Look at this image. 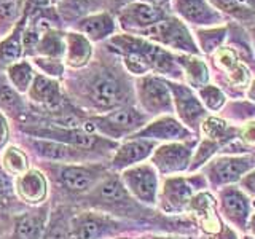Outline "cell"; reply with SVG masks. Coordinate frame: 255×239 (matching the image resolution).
I'll use <instances>...</instances> for the list:
<instances>
[{
    "label": "cell",
    "instance_id": "cell-20",
    "mask_svg": "<svg viewBox=\"0 0 255 239\" xmlns=\"http://www.w3.org/2000/svg\"><path fill=\"white\" fill-rule=\"evenodd\" d=\"M14 191L18 199L29 206H40L48 196V180L40 169H29L14 177Z\"/></svg>",
    "mask_w": 255,
    "mask_h": 239
},
{
    "label": "cell",
    "instance_id": "cell-23",
    "mask_svg": "<svg viewBox=\"0 0 255 239\" xmlns=\"http://www.w3.org/2000/svg\"><path fill=\"white\" fill-rule=\"evenodd\" d=\"M199 137H206L209 140H214L225 148L231 142L239 139V124H235L225 118L209 114L201 124Z\"/></svg>",
    "mask_w": 255,
    "mask_h": 239
},
{
    "label": "cell",
    "instance_id": "cell-39",
    "mask_svg": "<svg viewBox=\"0 0 255 239\" xmlns=\"http://www.w3.org/2000/svg\"><path fill=\"white\" fill-rule=\"evenodd\" d=\"M16 11V3L11 2V0H5V2H0V22H8V21H13Z\"/></svg>",
    "mask_w": 255,
    "mask_h": 239
},
{
    "label": "cell",
    "instance_id": "cell-5",
    "mask_svg": "<svg viewBox=\"0 0 255 239\" xmlns=\"http://www.w3.org/2000/svg\"><path fill=\"white\" fill-rule=\"evenodd\" d=\"M131 230H134V222L93 209L80 212L70 219L69 239H114Z\"/></svg>",
    "mask_w": 255,
    "mask_h": 239
},
{
    "label": "cell",
    "instance_id": "cell-7",
    "mask_svg": "<svg viewBox=\"0 0 255 239\" xmlns=\"http://www.w3.org/2000/svg\"><path fill=\"white\" fill-rule=\"evenodd\" d=\"M252 169H255V150L249 153L217 155L203 167L201 172L209 183V190L217 191L228 185H238Z\"/></svg>",
    "mask_w": 255,
    "mask_h": 239
},
{
    "label": "cell",
    "instance_id": "cell-43",
    "mask_svg": "<svg viewBox=\"0 0 255 239\" xmlns=\"http://www.w3.org/2000/svg\"><path fill=\"white\" fill-rule=\"evenodd\" d=\"M246 99L249 101V102H252V104H255V77L252 78V82H251V85L247 86V90H246Z\"/></svg>",
    "mask_w": 255,
    "mask_h": 239
},
{
    "label": "cell",
    "instance_id": "cell-49",
    "mask_svg": "<svg viewBox=\"0 0 255 239\" xmlns=\"http://www.w3.org/2000/svg\"><path fill=\"white\" fill-rule=\"evenodd\" d=\"M117 239H129V238H117Z\"/></svg>",
    "mask_w": 255,
    "mask_h": 239
},
{
    "label": "cell",
    "instance_id": "cell-16",
    "mask_svg": "<svg viewBox=\"0 0 255 239\" xmlns=\"http://www.w3.org/2000/svg\"><path fill=\"white\" fill-rule=\"evenodd\" d=\"M131 137L137 139H148L158 143L166 142H183L199 137L195 132H191L188 127L183 124L177 117L174 115H161L151 118L150 121L139 129Z\"/></svg>",
    "mask_w": 255,
    "mask_h": 239
},
{
    "label": "cell",
    "instance_id": "cell-25",
    "mask_svg": "<svg viewBox=\"0 0 255 239\" xmlns=\"http://www.w3.org/2000/svg\"><path fill=\"white\" fill-rule=\"evenodd\" d=\"M78 29L90 42H101V40H106L110 35H114L117 24L112 14L96 13L80 21Z\"/></svg>",
    "mask_w": 255,
    "mask_h": 239
},
{
    "label": "cell",
    "instance_id": "cell-37",
    "mask_svg": "<svg viewBox=\"0 0 255 239\" xmlns=\"http://www.w3.org/2000/svg\"><path fill=\"white\" fill-rule=\"evenodd\" d=\"M238 140L249 150H255V120H247V121L239 124Z\"/></svg>",
    "mask_w": 255,
    "mask_h": 239
},
{
    "label": "cell",
    "instance_id": "cell-18",
    "mask_svg": "<svg viewBox=\"0 0 255 239\" xmlns=\"http://www.w3.org/2000/svg\"><path fill=\"white\" fill-rule=\"evenodd\" d=\"M34 151L45 159H50L51 163H64V164H83L90 161H101V156L91 151H85L75 148L66 143L46 140V139H34L30 142Z\"/></svg>",
    "mask_w": 255,
    "mask_h": 239
},
{
    "label": "cell",
    "instance_id": "cell-15",
    "mask_svg": "<svg viewBox=\"0 0 255 239\" xmlns=\"http://www.w3.org/2000/svg\"><path fill=\"white\" fill-rule=\"evenodd\" d=\"M171 10L190 29L215 27L228 24V19L219 13L207 0H171Z\"/></svg>",
    "mask_w": 255,
    "mask_h": 239
},
{
    "label": "cell",
    "instance_id": "cell-1",
    "mask_svg": "<svg viewBox=\"0 0 255 239\" xmlns=\"http://www.w3.org/2000/svg\"><path fill=\"white\" fill-rule=\"evenodd\" d=\"M86 203L94 211L106 212L117 219L135 222L140 219H153L151 209L140 204L129 195L118 172H109L90 193L85 195Z\"/></svg>",
    "mask_w": 255,
    "mask_h": 239
},
{
    "label": "cell",
    "instance_id": "cell-32",
    "mask_svg": "<svg viewBox=\"0 0 255 239\" xmlns=\"http://www.w3.org/2000/svg\"><path fill=\"white\" fill-rule=\"evenodd\" d=\"M38 53L45 58L59 59L66 53V37H62L58 32H46L37 43Z\"/></svg>",
    "mask_w": 255,
    "mask_h": 239
},
{
    "label": "cell",
    "instance_id": "cell-35",
    "mask_svg": "<svg viewBox=\"0 0 255 239\" xmlns=\"http://www.w3.org/2000/svg\"><path fill=\"white\" fill-rule=\"evenodd\" d=\"M69 222L59 212L51 223H48L42 239H69Z\"/></svg>",
    "mask_w": 255,
    "mask_h": 239
},
{
    "label": "cell",
    "instance_id": "cell-9",
    "mask_svg": "<svg viewBox=\"0 0 255 239\" xmlns=\"http://www.w3.org/2000/svg\"><path fill=\"white\" fill-rule=\"evenodd\" d=\"M86 96L91 106L101 114L129 106V88L126 86L125 80L109 72H102L91 80Z\"/></svg>",
    "mask_w": 255,
    "mask_h": 239
},
{
    "label": "cell",
    "instance_id": "cell-11",
    "mask_svg": "<svg viewBox=\"0 0 255 239\" xmlns=\"http://www.w3.org/2000/svg\"><path fill=\"white\" fill-rule=\"evenodd\" d=\"M135 98L139 109L150 118L174 115V102L166 78L153 74L139 77L135 82Z\"/></svg>",
    "mask_w": 255,
    "mask_h": 239
},
{
    "label": "cell",
    "instance_id": "cell-42",
    "mask_svg": "<svg viewBox=\"0 0 255 239\" xmlns=\"http://www.w3.org/2000/svg\"><path fill=\"white\" fill-rule=\"evenodd\" d=\"M69 2L74 5L77 10H90V8H94L98 6V3L101 2V0H69Z\"/></svg>",
    "mask_w": 255,
    "mask_h": 239
},
{
    "label": "cell",
    "instance_id": "cell-12",
    "mask_svg": "<svg viewBox=\"0 0 255 239\" xmlns=\"http://www.w3.org/2000/svg\"><path fill=\"white\" fill-rule=\"evenodd\" d=\"M199 137L183 142H166L159 143L153 150L148 161L153 164L158 174L163 177L187 174L190 171L191 159H193L195 148Z\"/></svg>",
    "mask_w": 255,
    "mask_h": 239
},
{
    "label": "cell",
    "instance_id": "cell-28",
    "mask_svg": "<svg viewBox=\"0 0 255 239\" xmlns=\"http://www.w3.org/2000/svg\"><path fill=\"white\" fill-rule=\"evenodd\" d=\"M215 10L222 13L227 19H231L233 22L246 24L254 22L255 19V10L251 6L244 5L239 0H207Z\"/></svg>",
    "mask_w": 255,
    "mask_h": 239
},
{
    "label": "cell",
    "instance_id": "cell-36",
    "mask_svg": "<svg viewBox=\"0 0 255 239\" xmlns=\"http://www.w3.org/2000/svg\"><path fill=\"white\" fill-rule=\"evenodd\" d=\"M0 104L10 110H16L21 107V99L18 96V91L5 82H0Z\"/></svg>",
    "mask_w": 255,
    "mask_h": 239
},
{
    "label": "cell",
    "instance_id": "cell-31",
    "mask_svg": "<svg viewBox=\"0 0 255 239\" xmlns=\"http://www.w3.org/2000/svg\"><path fill=\"white\" fill-rule=\"evenodd\" d=\"M34 77H35L34 69L26 61L14 62L13 66L8 67V80H10L11 86L19 94L29 93V88L32 82H34Z\"/></svg>",
    "mask_w": 255,
    "mask_h": 239
},
{
    "label": "cell",
    "instance_id": "cell-19",
    "mask_svg": "<svg viewBox=\"0 0 255 239\" xmlns=\"http://www.w3.org/2000/svg\"><path fill=\"white\" fill-rule=\"evenodd\" d=\"M167 16V10L145 2H131L128 3L122 13H120V24L122 27L129 30L131 34H139V32L148 29L158 21L164 19Z\"/></svg>",
    "mask_w": 255,
    "mask_h": 239
},
{
    "label": "cell",
    "instance_id": "cell-47",
    "mask_svg": "<svg viewBox=\"0 0 255 239\" xmlns=\"http://www.w3.org/2000/svg\"><path fill=\"white\" fill-rule=\"evenodd\" d=\"M32 2L37 3V5H46L48 2H50V0H32Z\"/></svg>",
    "mask_w": 255,
    "mask_h": 239
},
{
    "label": "cell",
    "instance_id": "cell-3",
    "mask_svg": "<svg viewBox=\"0 0 255 239\" xmlns=\"http://www.w3.org/2000/svg\"><path fill=\"white\" fill-rule=\"evenodd\" d=\"M150 117L134 106H125L102 115H94L85 121V129L112 140H125L142 129L150 121Z\"/></svg>",
    "mask_w": 255,
    "mask_h": 239
},
{
    "label": "cell",
    "instance_id": "cell-27",
    "mask_svg": "<svg viewBox=\"0 0 255 239\" xmlns=\"http://www.w3.org/2000/svg\"><path fill=\"white\" fill-rule=\"evenodd\" d=\"M196 40V45L199 51L204 56H212L215 51L227 43L228 38V24L215 27H201V29H191Z\"/></svg>",
    "mask_w": 255,
    "mask_h": 239
},
{
    "label": "cell",
    "instance_id": "cell-13",
    "mask_svg": "<svg viewBox=\"0 0 255 239\" xmlns=\"http://www.w3.org/2000/svg\"><path fill=\"white\" fill-rule=\"evenodd\" d=\"M120 177L135 201L150 207V209H156L161 180H159V174L153 164L145 161L137 166L128 167L123 172H120Z\"/></svg>",
    "mask_w": 255,
    "mask_h": 239
},
{
    "label": "cell",
    "instance_id": "cell-40",
    "mask_svg": "<svg viewBox=\"0 0 255 239\" xmlns=\"http://www.w3.org/2000/svg\"><path fill=\"white\" fill-rule=\"evenodd\" d=\"M238 185L241 187L252 199H255V169H252L251 172H247Z\"/></svg>",
    "mask_w": 255,
    "mask_h": 239
},
{
    "label": "cell",
    "instance_id": "cell-30",
    "mask_svg": "<svg viewBox=\"0 0 255 239\" xmlns=\"http://www.w3.org/2000/svg\"><path fill=\"white\" fill-rule=\"evenodd\" d=\"M196 94H198L199 101H201V104L204 106V109L209 112V114H220L228 102L227 93L215 83H207L206 86L199 88Z\"/></svg>",
    "mask_w": 255,
    "mask_h": 239
},
{
    "label": "cell",
    "instance_id": "cell-22",
    "mask_svg": "<svg viewBox=\"0 0 255 239\" xmlns=\"http://www.w3.org/2000/svg\"><path fill=\"white\" fill-rule=\"evenodd\" d=\"M175 61L182 69L183 83L188 85L191 90L198 91L199 88L211 83V69L201 54H183L175 53Z\"/></svg>",
    "mask_w": 255,
    "mask_h": 239
},
{
    "label": "cell",
    "instance_id": "cell-4",
    "mask_svg": "<svg viewBox=\"0 0 255 239\" xmlns=\"http://www.w3.org/2000/svg\"><path fill=\"white\" fill-rule=\"evenodd\" d=\"M27 134L34 135L37 139H46L66 143L75 148L91 151L101 158H112L114 151L120 145V142L104 137L101 134H96L91 131H86L85 127H27Z\"/></svg>",
    "mask_w": 255,
    "mask_h": 239
},
{
    "label": "cell",
    "instance_id": "cell-34",
    "mask_svg": "<svg viewBox=\"0 0 255 239\" xmlns=\"http://www.w3.org/2000/svg\"><path fill=\"white\" fill-rule=\"evenodd\" d=\"M18 196L14 191V179L13 175L3 171V167L0 166V209L10 207Z\"/></svg>",
    "mask_w": 255,
    "mask_h": 239
},
{
    "label": "cell",
    "instance_id": "cell-10",
    "mask_svg": "<svg viewBox=\"0 0 255 239\" xmlns=\"http://www.w3.org/2000/svg\"><path fill=\"white\" fill-rule=\"evenodd\" d=\"M219 214L236 233H247L251 215L254 212V199L239 185H228L215 191Z\"/></svg>",
    "mask_w": 255,
    "mask_h": 239
},
{
    "label": "cell",
    "instance_id": "cell-44",
    "mask_svg": "<svg viewBox=\"0 0 255 239\" xmlns=\"http://www.w3.org/2000/svg\"><path fill=\"white\" fill-rule=\"evenodd\" d=\"M140 2H145V3L155 5V6H159V8H164V10H166V6H171V0H140Z\"/></svg>",
    "mask_w": 255,
    "mask_h": 239
},
{
    "label": "cell",
    "instance_id": "cell-29",
    "mask_svg": "<svg viewBox=\"0 0 255 239\" xmlns=\"http://www.w3.org/2000/svg\"><path fill=\"white\" fill-rule=\"evenodd\" d=\"M0 166L5 172L18 177L29 169V156L18 145H6L0 153Z\"/></svg>",
    "mask_w": 255,
    "mask_h": 239
},
{
    "label": "cell",
    "instance_id": "cell-26",
    "mask_svg": "<svg viewBox=\"0 0 255 239\" xmlns=\"http://www.w3.org/2000/svg\"><path fill=\"white\" fill-rule=\"evenodd\" d=\"M91 42L83 34L70 32L66 35V62L67 66L78 69L86 66L91 59Z\"/></svg>",
    "mask_w": 255,
    "mask_h": 239
},
{
    "label": "cell",
    "instance_id": "cell-33",
    "mask_svg": "<svg viewBox=\"0 0 255 239\" xmlns=\"http://www.w3.org/2000/svg\"><path fill=\"white\" fill-rule=\"evenodd\" d=\"M21 53H22V40L18 30L11 37L5 38L0 43V67L13 66L21 58Z\"/></svg>",
    "mask_w": 255,
    "mask_h": 239
},
{
    "label": "cell",
    "instance_id": "cell-24",
    "mask_svg": "<svg viewBox=\"0 0 255 239\" xmlns=\"http://www.w3.org/2000/svg\"><path fill=\"white\" fill-rule=\"evenodd\" d=\"M29 98L37 104H42L45 107L54 109V107H58L62 101L61 86L51 77L35 75L34 82H32L29 88Z\"/></svg>",
    "mask_w": 255,
    "mask_h": 239
},
{
    "label": "cell",
    "instance_id": "cell-41",
    "mask_svg": "<svg viewBox=\"0 0 255 239\" xmlns=\"http://www.w3.org/2000/svg\"><path fill=\"white\" fill-rule=\"evenodd\" d=\"M10 139V127H8V121L5 115L0 112V153L6 147V142Z\"/></svg>",
    "mask_w": 255,
    "mask_h": 239
},
{
    "label": "cell",
    "instance_id": "cell-14",
    "mask_svg": "<svg viewBox=\"0 0 255 239\" xmlns=\"http://www.w3.org/2000/svg\"><path fill=\"white\" fill-rule=\"evenodd\" d=\"M166 82L172 94L175 117H177L191 132L199 135L201 124L206 120V117L209 115V112L204 109L196 91L191 90L188 85H185L183 82H172V80H166Z\"/></svg>",
    "mask_w": 255,
    "mask_h": 239
},
{
    "label": "cell",
    "instance_id": "cell-38",
    "mask_svg": "<svg viewBox=\"0 0 255 239\" xmlns=\"http://www.w3.org/2000/svg\"><path fill=\"white\" fill-rule=\"evenodd\" d=\"M37 64L42 67L43 74L46 77H59L62 74V64L59 62V59H51V58H38L35 59Z\"/></svg>",
    "mask_w": 255,
    "mask_h": 239
},
{
    "label": "cell",
    "instance_id": "cell-2",
    "mask_svg": "<svg viewBox=\"0 0 255 239\" xmlns=\"http://www.w3.org/2000/svg\"><path fill=\"white\" fill-rule=\"evenodd\" d=\"M206 190H209V183L201 171L163 177L156 209L167 217L187 215L193 198Z\"/></svg>",
    "mask_w": 255,
    "mask_h": 239
},
{
    "label": "cell",
    "instance_id": "cell-46",
    "mask_svg": "<svg viewBox=\"0 0 255 239\" xmlns=\"http://www.w3.org/2000/svg\"><path fill=\"white\" fill-rule=\"evenodd\" d=\"M251 42H252V48H254V53H255V19H254V26L251 27Z\"/></svg>",
    "mask_w": 255,
    "mask_h": 239
},
{
    "label": "cell",
    "instance_id": "cell-17",
    "mask_svg": "<svg viewBox=\"0 0 255 239\" xmlns=\"http://www.w3.org/2000/svg\"><path fill=\"white\" fill-rule=\"evenodd\" d=\"M158 145V142L148 139L128 137L123 142H120V145L114 151L109 163V169L112 172H123L128 167L145 163Z\"/></svg>",
    "mask_w": 255,
    "mask_h": 239
},
{
    "label": "cell",
    "instance_id": "cell-45",
    "mask_svg": "<svg viewBox=\"0 0 255 239\" xmlns=\"http://www.w3.org/2000/svg\"><path fill=\"white\" fill-rule=\"evenodd\" d=\"M247 233H249L252 238H255V211L251 215V220H249V225H247Z\"/></svg>",
    "mask_w": 255,
    "mask_h": 239
},
{
    "label": "cell",
    "instance_id": "cell-8",
    "mask_svg": "<svg viewBox=\"0 0 255 239\" xmlns=\"http://www.w3.org/2000/svg\"><path fill=\"white\" fill-rule=\"evenodd\" d=\"M56 183L72 195L85 196L98 185L110 172L107 166L101 163H83V164H64L53 163L50 166Z\"/></svg>",
    "mask_w": 255,
    "mask_h": 239
},
{
    "label": "cell",
    "instance_id": "cell-21",
    "mask_svg": "<svg viewBox=\"0 0 255 239\" xmlns=\"http://www.w3.org/2000/svg\"><path fill=\"white\" fill-rule=\"evenodd\" d=\"M48 204L19 214L14 220L11 239H42L48 225Z\"/></svg>",
    "mask_w": 255,
    "mask_h": 239
},
{
    "label": "cell",
    "instance_id": "cell-6",
    "mask_svg": "<svg viewBox=\"0 0 255 239\" xmlns=\"http://www.w3.org/2000/svg\"><path fill=\"white\" fill-rule=\"evenodd\" d=\"M135 35L147 38L150 42L163 46L172 53L201 54V51H199V48L196 45L193 30L174 14H167L164 19L158 21L153 26H150L148 29L142 30Z\"/></svg>",
    "mask_w": 255,
    "mask_h": 239
},
{
    "label": "cell",
    "instance_id": "cell-48",
    "mask_svg": "<svg viewBox=\"0 0 255 239\" xmlns=\"http://www.w3.org/2000/svg\"><path fill=\"white\" fill-rule=\"evenodd\" d=\"M239 239H255V238H252L249 233H244V235H239Z\"/></svg>",
    "mask_w": 255,
    "mask_h": 239
}]
</instances>
